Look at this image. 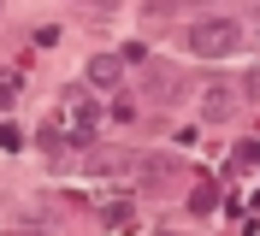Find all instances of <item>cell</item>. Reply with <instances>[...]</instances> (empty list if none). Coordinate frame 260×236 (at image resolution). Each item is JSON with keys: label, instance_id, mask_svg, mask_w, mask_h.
<instances>
[{"label": "cell", "instance_id": "obj_1", "mask_svg": "<svg viewBox=\"0 0 260 236\" xmlns=\"http://www.w3.org/2000/svg\"><path fill=\"white\" fill-rule=\"evenodd\" d=\"M237 47H243V30H237L231 18H201V24H189V53H201V59H225Z\"/></svg>", "mask_w": 260, "mask_h": 236}, {"label": "cell", "instance_id": "obj_2", "mask_svg": "<svg viewBox=\"0 0 260 236\" xmlns=\"http://www.w3.org/2000/svg\"><path fill=\"white\" fill-rule=\"evenodd\" d=\"M118 77H124V53H95V59H89V83H95V89H113Z\"/></svg>", "mask_w": 260, "mask_h": 236}, {"label": "cell", "instance_id": "obj_3", "mask_svg": "<svg viewBox=\"0 0 260 236\" xmlns=\"http://www.w3.org/2000/svg\"><path fill=\"white\" fill-rule=\"evenodd\" d=\"M225 112H231V89H213L207 107H201V118H225Z\"/></svg>", "mask_w": 260, "mask_h": 236}, {"label": "cell", "instance_id": "obj_4", "mask_svg": "<svg viewBox=\"0 0 260 236\" xmlns=\"http://www.w3.org/2000/svg\"><path fill=\"white\" fill-rule=\"evenodd\" d=\"M12 107H18V83L0 77V112H12Z\"/></svg>", "mask_w": 260, "mask_h": 236}, {"label": "cell", "instance_id": "obj_5", "mask_svg": "<svg viewBox=\"0 0 260 236\" xmlns=\"http://www.w3.org/2000/svg\"><path fill=\"white\" fill-rule=\"evenodd\" d=\"M77 6H89L95 18H113V12H118V0H77Z\"/></svg>", "mask_w": 260, "mask_h": 236}]
</instances>
